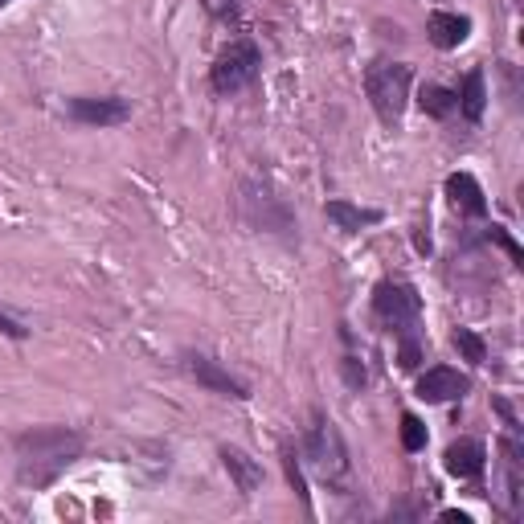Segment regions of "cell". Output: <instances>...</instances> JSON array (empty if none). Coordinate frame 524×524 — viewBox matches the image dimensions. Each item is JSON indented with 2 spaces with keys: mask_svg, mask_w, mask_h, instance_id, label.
I'll return each mask as SVG.
<instances>
[{
  "mask_svg": "<svg viewBox=\"0 0 524 524\" xmlns=\"http://www.w3.org/2000/svg\"><path fill=\"white\" fill-rule=\"evenodd\" d=\"M488 238H496V242H500V246H504V250L512 254V262H520V246H516V242H512V238H508V234H504L500 226H492V234H488Z\"/></svg>",
  "mask_w": 524,
  "mask_h": 524,
  "instance_id": "23",
  "label": "cell"
},
{
  "mask_svg": "<svg viewBox=\"0 0 524 524\" xmlns=\"http://www.w3.org/2000/svg\"><path fill=\"white\" fill-rule=\"evenodd\" d=\"M402 447H406V451H422V447H426V426H422L414 414L402 418Z\"/></svg>",
  "mask_w": 524,
  "mask_h": 524,
  "instance_id": "20",
  "label": "cell"
},
{
  "mask_svg": "<svg viewBox=\"0 0 524 524\" xmlns=\"http://www.w3.org/2000/svg\"><path fill=\"white\" fill-rule=\"evenodd\" d=\"M0 332H9V336H17V340L25 336V328H21V324H13V320H9L5 312H0Z\"/></svg>",
  "mask_w": 524,
  "mask_h": 524,
  "instance_id": "24",
  "label": "cell"
},
{
  "mask_svg": "<svg viewBox=\"0 0 524 524\" xmlns=\"http://www.w3.org/2000/svg\"><path fill=\"white\" fill-rule=\"evenodd\" d=\"M467 33H471V21H467L463 13H447V9H439V13H430V21H426L430 46H439V50H455Z\"/></svg>",
  "mask_w": 524,
  "mask_h": 524,
  "instance_id": "11",
  "label": "cell"
},
{
  "mask_svg": "<svg viewBox=\"0 0 524 524\" xmlns=\"http://www.w3.org/2000/svg\"><path fill=\"white\" fill-rule=\"evenodd\" d=\"M222 467L230 471L234 488H238L242 496H254V492L262 488V479H267L262 463H258V459H250V455H246V451H238V447H222Z\"/></svg>",
  "mask_w": 524,
  "mask_h": 524,
  "instance_id": "10",
  "label": "cell"
},
{
  "mask_svg": "<svg viewBox=\"0 0 524 524\" xmlns=\"http://www.w3.org/2000/svg\"><path fill=\"white\" fill-rule=\"evenodd\" d=\"M205 9H209L213 17H234V13L242 9V0H205Z\"/></svg>",
  "mask_w": 524,
  "mask_h": 524,
  "instance_id": "21",
  "label": "cell"
},
{
  "mask_svg": "<svg viewBox=\"0 0 524 524\" xmlns=\"http://www.w3.org/2000/svg\"><path fill=\"white\" fill-rule=\"evenodd\" d=\"M0 5H9V0H0Z\"/></svg>",
  "mask_w": 524,
  "mask_h": 524,
  "instance_id": "26",
  "label": "cell"
},
{
  "mask_svg": "<svg viewBox=\"0 0 524 524\" xmlns=\"http://www.w3.org/2000/svg\"><path fill=\"white\" fill-rule=\"evenodd\" d=\"M344 381L353 385V389L365 385V365H357V357H348V361H344Z\"/></svg>",
  "mask_w": 524,
  "mask_h": 524,
  "instance_id": "22",
  "label": "cell"
},
{
  "mask_svg": "<svg viewBox=\"0 0 524 524\" xmlns=\"http://www.w3.org/2000/svg\"><path fill=\"white\" fill-rule=\"evenodd\" d=\"M414 393L426 402V406H443V402H459L463 393H467V377L459 369H447V365H434L418 377Z\"/></svg>",
  "mask_w": 524,
  "mask_h": 524,
  "instance_id": "7",
  "label": "cell"
},
{
  "mask_svg": "<svg viewBox=\"0 0 524 524\" xmlns=\"http://www.w3.org/2000/svg\"><path fill=\"white\" fill-rule=\"evenodd\" d=\"M82 455V434L66 426H37L17 439V479L41 492Z\"/></svg>",
  "mask_w": 524,
  "mask_h": 524,
  "instance_id": "1",
  "label": "cell"
},
{
  "mask_svg": "<svg viewBox=\"0 0 524 524\" xmlns=\"http://www.w3.org/2000/svg\"><path fill=\"white\" fill-rule=\"evenodd\" d=\"M328 222H336L344 234H357L361 226L381 222V213H373V209H357V205H348V201H328Z\"/></svg>",
  "mask_w": 524,
  "mask_h": 524,
  "instance_id": "16",
  "label": "cell"
},
{
  "mask_svg": "<svg viewBox=\"0 0 524 524\" xmlns=\"http://www.w3.org/2000/svg\"><path fill=\"white\" fill-rule=\"evenodd\" d=\"M443 520H459V524H471V516H467V512H455V508H451V512H443Z\"/></svg>",
  "mask_w": 524,
  "mask_h": 524,
  "instance_id": "25",
  "label": "cell"
},
{
  "mask_svg": "<svg viewBox=\"0 0 524 524\" xmlns=\"http://www.w3.org/2000/svg\"><path fill=\"white\" fill-rule=\"evenodd\" d=\"M484 463H488V451L475 439H459V443L447 447V471L459 475V479H479L484 475Z\"/></svg>",
  "mask_w": 524,
  "mask_h": 524,
  "instance_id": "12",
  "label": "cell"
},
{
  "mask_svg": "<svg viewBox=\"0 0 524 524\" xmlns=\"http://www.w3.org/2000/svg\"><path fill=\"white\" fill-rule=\"evenodd\" d=\"M447 197L459 213L467 217H484L488 213V201H484V189H479V181L471 177V172H455V177H447Z\"/></svg>",
  "mask_w": 524,
  "mask_h": 524,
  "instance_id": "13",
  "label": "cell"
},
{
  "mask_svg": "<svg viewBox=\"0 0 524 524\" xmlns=\"http://www.w3.org/2000/svg\"><path fill=\"white\" fill-rule=\"evenodd\" d=\"M455 107L463 111L467 123L484 119V111H488V82H484V70H471V74L463 78V91L455 95Z\"/></svg>",
  "mask_w": 524,
  "mask_h": 524,
  "instance_id": "15",
  "label": "cell"
},
{
  "mask_svg": "<svg viewBox=\"0 0 524 524\" xmlns=\"http://www.w3.org/2000/svg\"><path fill=\"white\" fill-rule=\"evenodd\" d=\"M500 451H504V467H508V500H512V516H516L524 504V447L516 439V430H508L500 439Z\"/></svg>",
  "mask_w": 524,
  "mask_h": 524,
  "instance_id": "14",
  "label": "cell"
},
{
  "mask_svg": "<svg viewBox=\"0 0 524 524\" xmlns=\"http://www.w3.org/2000/svg\"><path fill=\"white\" fill-rule=\"evenodd\" d=\"M70 119L86 123V127H119L131 119V103L127 99H95V95H82V99H70L66 103Z\"/></svg>",
  "mask_w": 524,
  "mask_h": 524,
  "instance_id": "6",
  "label": "cell"
},
{
  "mask_svg": "<svg viewBox=\"0 0 524 524\" xmlns=\"http://www.w3.org/2000/svg\"><path fill=\"white\" fill-rule=\"evenodd\" d=\"M258 70H262V54H258L254 41H234V46L217 58L209 82H213L217 95H238V91H246V86H254Z\"/></svg>",
  "mask_w": 524,
  "mask_h": 524,
  "instance_id": "5",
  "label": "cell"
},
{
  "mask_svg": "<svg viewBox=\"0 0 524 524\" xmlns=\"http://www.w3.org/2000/svg\"><path fill=\"white\" fill-rule=\"evenodd\" d=\"M422 111L434 115V119H447L455 111V95L447 91V86H422V95H418Z\"/></svg>",
  "mask_w": 524,
  "mask_h": 524,
  "instance_id": "17",
  "label": "cell"
},
{
  "mask_svg": "<svg viewBox=\"0 0 524 524\" xmlns=\"http://www.w3.org/2000/svg\"><path fill=\"white\" fill-rule=\"evenodd\" d=\"M455 348H459V353H463L471 365H484V361H488V344L479 340L471 328H459V332H455Z\"/></svg>",
  "mask_w": 524,
  "mask_h": 524,
  "instance_id": "18",
  "label": "cell"
},
{
  "mask_svg": "<svg viewBox=\"0 0 524 524\" xmlns=\"http://www.w3.org/2000/svg\"><path fill=\"white\" fill-rule=\"evenodd\" d=\"M410 82H414V70H410L406 62H377V66H369L365 91H369V103H373V111L381 115V123L393 127V123L406 115Z\"/></svg>",
  "mask_w": 524,
  "mask_h": 524,
  "instance_id": "3",
  "label": "cell"
},
{
  "mask_svg": "<svg viewBox=\"0 0 524 524\" xmlns=\"http://www.w3.org/2000/svg\"><path fill=\"white\" fill-rule=\"evenodd\" d=\"M242 205H246V217H254V226L262 230H291V213L267 193V189H258V185H242Z\"/></svg>",
  "mask_w": 524,
  "mask_h": 524,
  "instance_id": "9",
  "label": "cell"
},
{
  "mask_svg": "<svg viewBox=\"0 0 524 524\" xmlns=\"http://www.w3.org/2000/svg\"><path fill=\"white\" fill-rule=\"evenodd\" d=\"M185 369H189V377L197 381V385H205V389H213V393H222V398H250V389L238 381V377H230L217 361H209V357H201V353H189L185 357Z\"/></svg>",
  "mask_w": 524,
  "mask_h": 524,
  "instance_id": "8",
  "label": "cell"
},
{
  "mask_svg": "<svg viewBox=\"0 0 524 524\" xmlns=\"http://www.w3.org/2000/svg\"><path fill=\"white\" fill-rule=\"evenodd\" d=\"M373 312H377V320H381L385 332H393V336L406 340V336H414V328H418L422 299H418V291L406 287V283H381L377 295H373Z\"/></svg>",
  "mask_w": 524,
  "mask_h": 524,
  "instance_id": "4",
  "label": "cell"
},
{
  "mask_svg": "<svg viewBox=\"0 0 524 524\" xmlns=\"http://www.w3.org/2000/svg\"><path fill=\"white\" fill-rule=\"evenodd\" d=\"M283 463H287V479H291V488L299 492V500L308 504V479H303V459L287 447V455H283Z\"/></svg>",
  "mask_w": 524,
  "mask_h": 524,
  "instance_id": "19",
  "label": "cell"
},
{
  "mask_svg": "<svg viewBox=\"0 0 524 524\" xmlns=\"http://www.w3.org/2000/svg\"><path fill=\"white\" fill-rule=\"evenodd\" d=\"M299 459L308 463L328 488H340L344 479H348V451H344L340 430H336L328 418H316V426H312L308 434H303Z\"/></svg>",
  "mask_w": 524,
  "mask_h": 524,
  "instance_id": "2",
  "label": "cell"
}]
</instances>
